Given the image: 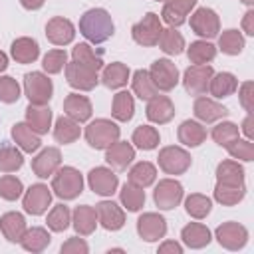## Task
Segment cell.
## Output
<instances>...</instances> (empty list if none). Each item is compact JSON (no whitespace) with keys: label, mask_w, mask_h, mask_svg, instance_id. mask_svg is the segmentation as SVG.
Masks as SVG:
<instances>
[{"label":"cell","mask_w":254,"mask_h":254,"mask_svg":"<svg viewBox=\"0 0 254 254\" xmlns=\"http://www.w3.org/2000/svg\"><path fill=\"white\" fill-rule=\"evenodd\" d=\"M22 163H24L22 153L16 147H10V145L0 147V171H4V173L18 171L22 167Z\"/></svg>","instance_id":"obj_44"},{"label":"cell","mask_w":254,"mask_h":254,"mask_svg":"<svg viewBox=\"0 0 254 254\" xmlns=\"http://www.w3.org/2000/svg\"><path fill=\"white\" fill-rule=\"evenodd\" d=\"M121 202L127 206V210H133V212L139 210L145 204V192H143V189L127 183L121 189Z\"/></svg>","instance_id":"obj_43"},{"label":"cell","mask_w":254,"mask_h":254,"mask_svg":"<svg viewBox=\"0 0 254 254\" xmlns=\"http://www.w3.org/2000/svg\"><path fill=\"white\" fill-rule=\"evenodd\" d=\"M216 238H218L220 246H224L228 250H238L246 244L248 230L238 222H224L216 228Z\"/></svg>","instance_id":"obj_11"},{"label":"cell","mask_w":254,"mask_h":254,"mask_svg":"<svg viewBox=\"0 0 254 254\" xmlns=\"http://www.w3.org/2000/svg\"><path fill=\"white\" fill-rule=\"evenodd\" d=\"M40 54L38 42L32 38H18L12 44V58L20 64H32Z\"/></svg>","instance_id":"obj_27"},{"label":"cell","mask_w":254,"mask_h":254,"mask_svg":"<svg viewBox=\"0 0 254 254\" xmlns=\"http://www.w3.org/2000/svg\"><path fill=\"white\" fill-rule=\"evenodd\" d=\"M95 220H97V214H95V208L83 204V206H77L73 210V228L85 236V234H91L95 230Z\"/></svg>","instance_id":"obj_32"},{"label":"cell","mask_w":254,"mask_h":254,"mask_svg":"<svg viewBox=\"0 0 254 254\" xmlns=\"http://www.w3.org/2000/svg\"><path fill=\"white\" fill-rule=\"evenodd\" d=\"M79 32L93 44H101L107 38L113 36V22L107 10L103 8H93L87 10L81 20H79Z\"/></svg>","instance_id":"obj_1"},{"label":"cell","mask_w":254,"mask_h":254,"mask_svg":"<svg viewBox=\"0 0 254 254\" xmlns=\"http://www.w3.org/2000/svg\"><path fill=\"white\" fill-rule=\"evenodd\" d=\"M24 89H26V95L30 99V103L34 105H46L52 97V81L40 73V71H32V73H26L24 77Z\"/></svg>","instance_id":"obj_4"},{"label":"cell","mask_w":254,"mask_h":254,"mask_svg":"<svg viewBox=\"0 0 254 254\" xmlns=\"http://www.w3.org/2000/svg\"><path fill=\"white\" fill-rule=\"evenodd\" d=\"M218 46H220V50H222L224 54L236 56V54H240L242 48H244V38L240 36L238 30H226V32H222V36H220V40H218Z\"/></svg>","instance_id":"obj_45"},{"label":"cell","mask_w":254,"mask_h":254,"mask_svg":"<svg viewBox=\"0 0 254 254\" xmlns=\"http://www.w3.org/2000/svg\"><path fill=\"white\" fill-rule=\"evenodd\" d=\"M26 119H28V125L36 133H46L50 123H52V111L48 107H44V105L30 103L28 109H26Z\"/></svg>","instance_id":"obj_28"},{"label":"cell","mask_w":254,"mask_h":254,"mask_svg":"<svg viewBox=\"0 0 254 254\" xmlns=\"http://www.w3.org/2000/svg\"><path fill=\"white\" fill-rule=\"evenodd\" d=\"M95 214H97V220L101 222V226L107 230H119L125 222L123 210L111 200H103V202L95 204Z\"/></svg>","instance_id":"obj_17"},{"label":"cell","mask_w":254,"mask_h":254,"mask_svg":"<svg viewBox=\"0 0 254 254\" xmlns=\"http://www.w3.org/2000/svg\"><path fill=\"white\" fill-rule=\"evenodd\" d=\"M159 252H161V254H169V252H173V254H181L183 248H181V244L169 240V242H165L163 246H159Z\"/></svg>","instance_id":"obj_57"},{"label":"cell","mask_w":254,"mask_h":254,"mask_svg":"<svg viewBox=\"0 0 254 254\" xmlns=\"http://www.w3.org/2000/svg\"><path fill=\"white\" fill-rule=\"evenodd\" d=\"M133 143L139 147V149H155L159 145V131L155 127H149V125H141L135 129L133 133Z\"/></svg>","instance_id":"obj_42"},{"label":"cell","mask_w":254,"mask_h":254,"mask_svg":"<svg viewBox=\"0 0 254 254\" xmlns=\"http://www.w3.org/2000/svg\"><path fill=\"white\" fill-rule=\"evenodd\" d=\"M242 2H244V4H252L254 0H242Z\"/></svg>","instance_id":"obj_61"},{"label":"cell","mask_w":254,"mask_h":254,"mask_svg":"<svg viewBox=\"0 0 254 254\" xmlns=\"http://www.w3.org/2000/svg\"><path fill=\"white\" fill-rule=\"evenodd\" d=\"M89 187L97 194H113L117 189V175L105 167H95L87 175Z\"/></svg>","instance_id":"obj_14"},{"label":"cell","mask_w":254,"mask_h":254,"mask_svg":"<svg viewBox=\"0 0 254 254\" xmlns=\"http://www.w3.org/2000/svg\"><path fill=\"white\" fill-rule=\"evenodd\" d=\"M64 111L67 113V117H71L73 121L81 123V121H87L91 117V103L85 95H77V93H71L65 97L64 101Z\"/></svg>","instance_id":"obj_22"},{"label":"cell","mask_w":254,"mask_h":254,"mask_svg":"<svg viewBox=\"0 0 254 254\" xmlns=\"http://www.w3.org/2000/svg\"><path fill=\"white\" fill-rule=\"evenodd\" d=\"M206 139V131L196 121H183L179 127V141L187 147H198Z\"/></svg>","instance_id":"obj_29"},{"label":"cell","mask_w":254,"mask_h":254,"mask_svg":"<svg viewBox=\"0 0 254 254\" xmlns=\"http://www.w3.org/2000/svg\"><path fill=\"white\" fill-rule=\"evenodd\" d=\"M181 238L187 246L190 248H202L210 242V230L204 226V224H198V222H190L183 228L181 232Z\"/></svg>","instance_id":"obj_26"},{"label":"cell","mask_w":254,"mask_h":254,"mask_svg":"<svg viewBox=\"0 0 254 254\" xmlns=\"http://www.w3.org/2000/svg\"><path fill=\"white\" fill-rule=\"evenodd\" d=\"M244 192H246L244 183L242 185H230V183H220L218 181L216 187H214V198L220 204H226V206L238 204L244 198Z\"/></svg>","instance_id":"obj_25"},{"label":"cell","mask_w":254,"mask_h":254,"mask_svg":"<svg viewBox=\"0 0 254 254\" xmlns=\"http://www.w3.org/2000/svg\"><path fill=\"white\" fill-rule=\"evenodd\" d=\"M214 75L212 67L206 65V64H196V65H190L187 71H185V89L192 95H200L208 89V83H210V77Z\"/></svg>","instance_id":"obj_8"},{"label":"cell","mask_w":254,"mask_h":254,"mask_svg":"<svg viewBox=\"0 0 254 254\" xmlns=\"http://www.w3.org/2000/svg\"><path fill=\"white\" fill-rule=\"evenodd\" d=\"M54 137H56V141H60L64 145L73 143L79 137V123L73 121L71 117H60L54 127Z\"/></svg>","instance_id":"obj_34"},{"label":"cell","mask_w":254,"mask_h":254,"mask_svg":"<svg viewBox=\"0 0 254 254\" xmlns=\"http://www.w3.org/2000/svg\"><path fill=\"white\" fill-rule=\"evenodd\" d=\"M137 232L143 240L147 242H155L159 238L165 236L167 232V224H165V218L155 214V212H145L139 216L137 220Z\"/></svg>","instance_id":"obj_13"},{"label":"cell","mask_w":254,"mask_h":254,"mask_svg":"<svg viewBox=\"0 0 254 254\" xmlns=\"http://www.w3.org/2000/svg\"><path fill=\"white\" fill-rule=\"evenodd\" d=\"M20 242L28 252H42L50 244V234H48L46 228H40V226H34L30 230L26 228Z\"/></svg>","instance_id":"obj_33"},{"label":"cell","mask_w":254,"mask_h":254,"mask_svg":"<svg viewBox=\"0 0 254 254\" xmlns=\"http://www.w3.org/2000/svg\"><path fill=\"white\" fill-rule=\"evenodd\" d=\"M242 131L246 133V137H254V121H252V115H248L242 123Z\"/></svg>","instance_id":"obj_58"},{"label":"cell","mask_w":254,"mask_h":254,"mask_svg":"<svg viewBox=\"0 0 254 254\" xmlns=\"http://www.w3.org/2000/svg\"><path fill=\"white\" fill-rule=\"evenodd\" d=\"M149 75H151L155 87L157 89H163V91H169V89H173L179 83V69L169 60H157L151 65Z\"/></svg>","instance_id":"obj_7"},{"label":"cell","mask_w":254,"mask_h":254,"mask_svg":"<svg viewBox=\"0 0 254 254\" xmlns=\"http://www.w3.org/2000/svg\"><path fill=\"white\" fill-rule=\"evenodd\" d=\"M212 139L220 145V147H228L230 143H234L238 139V127L230 121L226 123H220L212 129Z\"/></svg>","instance_id":"obj_48"},{"label":"cell","mask_w":254,"mask_h":254,"mask_svg":"<svg viewBox=\"0 0 254 254\" xmlns=\"http://www.w3.org/2000/svg\"><path fill=\"white\" fill-rule=\"evenodd\" d=\"M85 139L93 149H107L119 139V127L109 119H95L85 127Z\"/></svg>","instance_id":"obj_2"},{"label":"cell","mask_w":254,"mask_h":254,"mask_svg":"<svg viewBox=\"0 0 254 254\" xmlns=\"http://www.w3.org/2000/svg\"><path fill=\"white\" fill-rule=\"evenodd\" d=\"M20 2H22V6L28 8V10H38V8H42V4H44V0H20Z\"/></svg>","instance_id":"obj_59"},{"label":"cell","mask_w":254,"mask_h":254,"mask_svg":"<svg viewBox=\"0 0 254 254\" xmlns=\"http://www.w3.org/2000/svg\"><path fill=\"white\" fill-rule=\"evenodd\" d=\"M226 149H228V153H230L234 159L252 161V157H254V145H252L250 141H240V139H236V141L230 143Z\"/></svg>","instance_id":"obj_53"},{"label":"cell","mask_w":254,"mask_h":254,"mask_svg":"<svg viewBox=\"0 0 254 254\" xmlns=\"http://www.w3.org/2000/svg\"><path fill=\"white\" fill-rule=\"evenodd\" d=\"M67 224H69V208L64 204H56L48 214V226L54 232H62L67 228Z\"/></svg>","instance_id":"obj_49"},{"label":"cell","mask_w":254,"mask_h":254,"mask_svg":"<svg viewBox=\"0 0 254 254\" xmlns=\"http://www.w3.org/2000/svg\"><path fill=\"white\" fill-rule=\"evenodd\" d=\"M161 32H163L161 20H159V16L153 14V12L145 14L143 20L137 22V24L133 26V30H131L133 40H135L137 44H141V46H155V44L159 42Z\"/></svg>","instance_id":"obj_5"},{"label":"cell","mask_w":254,"mask_h":254,"mask_svg":"<svg viewBox=\"0 0 254 254\" xmlns=\"http://www.w3.org/2000/svg\"><path fill=\"white\" fill-rule=\"evenodd\" d=\"M242 28H244V32H246L248 36H252V34H254V12H252V10H248V12L244 14Z\"/></svg>","instance_id":"obj_56"},{"label":"cell","mask_w":254,"mask_h":254,"mask_svg":"<svg viewBox=\"0 0 254 254\" xmlns=\"http://www.w3.org/2000/svg\"><path fill=\"white\" fill-rule=\"evenodd\" d=\"M159 167L169 175H181L190 167V155L181 147H165L159 153Z\"/></svg>","instance_id":"obj_6"},{"label":"cell","mask_w":254,"mask_h":254,"mask_svg":"<svg viewBox=\"0 0 254 254\" xmlns=\"http://www.w3.org/2000/svg\"><path fill=\"white\" fill-rule=\"evenodd\" d=\"M127 77H129V67H127L125 64L115 62V64H109V65L103 69L101 81H103L107 87L117 89V87H121V85L127 83Z\"/></svg>","instance_id":"obj_36"},{"label":"cell","mask_w":254,"mask_h":254,"mask_svg":"<svg viewBox=\"0 0 254 254\" xmlns=\"http://www.w3.org/2000/svg\"><path fill=\"white\" fill-rule=\"evenodd\" d=\"M216 56V48L208 42H192L189 48V60L192 64H208L210 60H214Z\"/></svg>","instance_id":"obj_46"},{"label":"cell","mask_w":254,"mask_h":254,"mask_svg":"<svg viewBox=\"0 0 254 254\" xmlns=\"http://www.w3.org/2000/svg\"><path fill=\"white\" fill-rule=\"evenodd\" d=\"M6 65H8V58H6V54H4V52H0V71H4V69H6Z\"/></svg>","instance_id":"obj_60"},{"label":"cell","mask_w":254,"mask_h":254,"mask_svg":"<svg viewBox=\"0 0 254 254\" xmlns=\"http://www.w3.org/2000/svg\"><path fill=\"white\" fill-rule=\"evenodd\" d=\"M135 159V149L127 141H115L107 147L105 161L115 169H127V165Z\"/></svg>","instance_id":"obj_21"},{"label":"cell","mask_w":254,"mask_h":254,"mask_svg":"<svg viewBox=\"0 0 254 254\" xmlns=\"http://www.w3.org/2000/svg\"><path fill=\"white\" fill-rule=\"evenodd\" d=\"M157 44L161 46V50H163L165 54H171V56H179V54L183 52V48H185V40H183V36H181L175 28L163 30Z\"/></svg>","instance_id":"obj_39"},{"label":"cell","mask_w":254,"mask_h":254,"mask_svg":"<svg viewBox=\"0 0 254 254\" xmlns=\"http://www.w3.org/2000/svg\"><path fill=\"white\" fill-rule=\"evenodd\" d=\"M196 0H167L165 8H163V20L175 28V26H181L187 18V14L190 12V8H194Z\"/></svg>","instance_id":"obj_19"},{"label":"cell","mask_w":254,"mask_h":254,"mask_svg":"<svg viewBox=\"0 0 254 254\" xmlns=\"http://www.w3.org/2000/svg\"><path fill=\"white\" fill-rule=\"evenodd\" d=\"M71 56H73V62H77V64H81V65H85V67H89L93 71L101 69V65H103L101 54H95V50L89 48L87 44H77L73 48Z\"/></svg>","instance_id":"obj_35"},{"label":"cell","mask_w":254,"mask_h":254,"mask_svg":"<svg viewBox=\"0 0 254 254\" xmlns=\"http://www.w3.org/2000/svg\"><path fill=\"white\" fill-rule=\"evenodd\" d=\"M52 202V192L46 185H32L24 196V210L30 214H42Z\"/></svg>","instance_id":"obj_15"},{"label":"cell","mask_w":254,"mask_h":254,"mask_svg":"<svg viewBox=\"0 0 254 254\" xmlns=\"http://www.w3.org/2000/svg\"><path fill=\"white\" fill-rule=\"evenodd\" d=\"M65 77H67V83L75 89H83V91H89L97 85V71L77 64V62H71V64H65Z\"/></svg>","instance_id":"obj_10"},{"label":"cell","mask_w":254,"mask_h":254,"mask_svg":"<svg viewBox=\"0 0 254 254\" xmlns=\"http://www.w3.org/2000/svg\"><path fill=\"white\" fill-rule=\"evenodd\" d=\"M133 91H135V95H139L141 99H151V97H155L157 95V87H155V83H153V79H151V75H149V71L147 69H137L135 73H133Z\"/></svg>","instance_id":"obj_37"},{"label":"cell","mask_w":254,"mask_h":254,"mask_svg":"<svg viewBox=\"0 0 254 254\" xmlns=\"http://www.w3.org/2000/svg\"><path fill=\"white\" fill-rule=\"evenodd\" d=\"M190 28L194 30V34L202 36V38H214L218 34L220 22L214 10L210 8H198L192 16H190Z\"/></svg>","instance_id":"obj_12"},{"label":"cell","mask_w":254,"mask_h":254,"mask_svg":"<svg viewBox=\"0 0 254 254\" xmlns=\"http://www.w3.org/2000/svg\"><path fill=\"white\" fill-rule=\"evenodd\" d=\"M22 194V181L12 177V175H6L0 179V196L6 198V200H16L18 196Z\"/></svg>","instance_id":"obj_50"},{"label":"cell","mask_w":254,"mask_h":254,"mask_svg":"<svg viewBox=\"0 0 254 254\" xmlns=\"http://www.w3.org/2000/svg\"><path fill=\"white\" fill-rule=\"evenodd\" d=\"M238 87V81L232 73L228 71H222V73H216L210 77V83H208V89L214 97H228L236 91Z\"/></svg>","instance_id":"obj_30"},{"label":"cell","mask_w":254,"mask_h":254,"mask_svg":"<svg viewBox=\"0 0 254 254\" xmlns=\"http://www.w3.org/2000/svg\"><path fill=\"white\" fill-rule=\"evenodd\" d=\"M175 115V105L169 97L165 95H155L149 99L147 103V117L153 121V123H167L171 121Z\"/></svg>","instance_id":"obj_20"},{"label":"cell","mask_w":254,"mask_h":254,"mask_svg":"<svg viewBox=\"0 0 254 254\" xmlns=\"http://www.w3.org/2000/svg\"><path fill=\"white\" fill-rule=\"evenodd\" d=\"M185 206H187V212L194 218H204L208 212H210V198L204 196V194H190L187 200H185Z\"/></svg>","instance_id":"obj_47"},{"label":"cell","mask_w":254,"mask_h":254,"mask_svg":"<svg viewBox=\"0 0 254 254\" xmlns=\"http://www.w3.org/2000/svg\"><path fill=\"white\" fill-rule=\"evenodd\" d=\"M226 113H228L226 107H222L220 103H216L208 97H198L194 101V115L204 123H212L216 119H222V117H226Z\"/></svg>","instance_id":"obj_23"},{"label":"cell","mask_w":254,"mask_h":254,"mask_svg":"<svg viewBox=\"0 0 254 254\" xmlns=\"http://www.w3.org/2000/svg\"><path fill=\"white\" fill-rule=\"evenodd\" d=\"M20 97V85L14 77H0V101L4 103H14Z\"/></svg>","instance_id":"obj_51"},{"label":"cell","mask_w":254,"mask_h":254,"mask_svg":"<svg viewBox=\"0 0 254 254\" xmlns=\"http://www.w3.org/2000/svg\"><path fill=\"white\" fill-rule=\"evenodd\" d=\"M135 111V101L127 91H119L113 97V117L119 121H129Z\"/></svg>","instance_id":"obj_41"},{"label":"cell","mask_w":254,"mask_h":254,"mask_svg":"<svg viewBox=\"0 0 254 254\" xmlns=\"http://www.w3.org/2000/svg\"><path fill=\"white\" fill-rule=\"evenodd\" d=\"M155 177H157V171H155V167H153L151 163H147V161L137 163V165L129 171V183L135 185V187H141V189L149 187V185L155 181Z\"/></svg>","instance_id":"obj_38"},{"label":"cell","mask_w":254,"mask_h":254,"mask_svg":"<svg viewBox=\"0 0 254 254\" xmlns=\"http://www.w3.org/2000/svg\"><path fill=\"white\" fill-rule=\"evenodd\" d=\"M89 248L81 238H69L65 244H62V252L64 254H85Z\"/></svg>","instance_id":"obj_54"},{"label":"cell","mask_w":254,"mask_h":254,"mask_svg":"<svg viewBox=\"0 0 254 254\" xmlns=\"http://www.w3.org/2000/svg\"><path fill=\"white\" fill-rule=\"evenodd\" d=\"M52 189H54V192H56L60 198L69 200V198H75V196L83 190V179H81V175H79L77 169H73V167H64V169H60L58 175L54 177Z\"/></svg>","instance_id":"obj_3"},{"label":"cell","mask_w":254,"mask_h":254,"mask_svg":"<svg viewBox=\"0 0 254 254\" xmlns=\"http://www.w3.org/2000/svg\"><path fill=\"white\" fill-rule=\"evenodd\" d=\"M153 198H155V204L163 210L175 208L183 198V187H181V183H177L173 179H165L157 185Z\"/></svg>","instance_id":"obj_9"},{"label":"cell","mask_w":254,"mask_h":254,"mask_svg":"<svg viewBox=\"0 0 254 254\" xmlns=\"http://www.w3.org/2000/svg\"><path fill=\"white\" fill-rule=\"evenodd\" d=\"M65 60H67V56H65L64 50H52V52H48L44 56V64L42 65H44V69L48 73H58L65 65Z\"/></svg>","instance_id":"obj_52"},{"label":"cell","mask_w":254,"mask_h":254,"mask_svg":"<svg viewBox=\"0 0 254 254\" xmlns=\"http://www.w3.org/2000/svg\"><path fill=\"white\" fill-rule=\"evenodd\" d=\"M252 81H244L242 87H240V103L244 105L246 111H252Z\"/></svg>","instance_id":"obj_55"},{"label":"cell","mask_w":254,"mask_h":254,"mask_svg":"<svg viewBox=\"0 0 254 254\" xmlns=\"http://www.w3.org/2000/svg\"><path fill=\"white\" fill-rule=\"evenodd\" d=\"M12 137H14V141H16L24 151H28V153H32V151H36V149L40 147V137H38V133H36L30 125H26V123H16V125L12 127Z\"/></svg>","instance_id":"obj_31"},{"label":"cell","mask_w":254,"mask_h":254,"mask_svg":"<svg viewBox=\"0 0 254 254\" xmlns=\"http://www.w3.org/2000/svg\"><path fill=\"white\" fill-rule=\"evenodd\" d=\"M73 34H75L73 24H71L67 18L56 16V18H52V20L48 22V26H46V36H48V40H50L52 44H56V46H65V44H69V42L73 40Z\"/></svg>","instance_id":"obj_16"},{"label":"cell","mask_w":254,"mask_h":254,"mask_svg":"<svg viewBox=\"0 0 254 254\" xmlns=\"http://www.w3.org/2000/svg\"><path fill=\"white\" fill-rule=\"evenodd\" d=\"M60 163H62V155L56 147H48L44 149L34 161H32V169L38 177L46 179L50 175H54L58 169H60Z\"/></svg>","instance_id":"obj_18"},{"label":"cell","mask_w":254,"mask_h":254,"mask_svg":"<svg viewBox=\"0 0 254 254\" xmlns=\"http://www.w3.org/2000/svg\"><path fill=\"white\" fill-rule=\"evenodd\" d=\"M0 228L10 242H20L26 232V220L20 212H6L0 218Z\"/></svg>","instance_id":"obj_24"},{"label":"cell","mask_w":254,"mask_h":254,"mask_svg":"<svg viewBox=\"0 0 254 254\" xmlns=\"http://www.w3.org/2000/svg\"><path fill=\"white\" fill-rule=\"evenodd\" d=\"M216 177L220 183H230V185H242L244 183V169L234 163V161H222L216 167Z\"/></svg>","instance_id":"obj_40"}]
</instances>
